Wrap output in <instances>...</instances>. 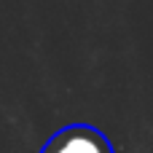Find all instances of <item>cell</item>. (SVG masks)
Wrapping results in <instances>:
<instances>
[{
  "mask_svg": "<svg viewBox=\"0 0 153 153\" xmlns=\"http://www.w3.org/2000/svg\"><path fill=\"white\" fill-rule=\"evenodd\" d=\"M40 153H116V148L108 140V134L100 132L97 126L67 124L43 143Z\"/></svg>",
  "mask_w": 153,
  "mask_h": 153,
  "instance_id": "6da1fadb",
  "label": "cell"
}]
</instances>
